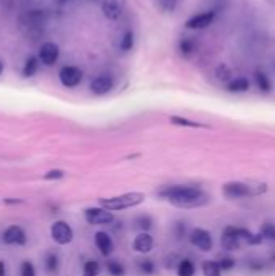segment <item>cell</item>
Here are the masks:
<instances>
[{"instance_id": "obj_5", "label": "cell", "mask_w": 275, "mask_h": 276, "mask_svg": "<svg viewBox=\"0 0 275 276\" xmlns=\"http://www.w3.org/2000/svg\"><path fill=\"white\" fill-rule=\"evenodd\" d=\"M84 218L89 224H110L113 221V215L110 210L104 207H91L84 210Z\"/></svg>"}, {"instance_id": "obj_1", "label": "cell", "mask_w": 275, "mask_h": 276, "mask_svg": "<svg viewBox=\"0 0 275 276\" xmlns=\"http://www.w3.org/2000/svg\"><path fill=\"white\" fill-rule=\"evenodd\" d=\"M162 199L169 200L172 205L178 208H196L209 202V195L196 186H167L159 191Z\"/></svg>"}, {"instance_id": "obj_13", "label": "cell", "mask_w": 275, "mask_h": 276, "mask_svg": "<svg viewBox=\"0 0 275 276\" xmlns=\"http://www.w3.org/2000/svg\"><path fill=\"white\" fill-rule=\"evenodd\" d=\"M153 247H154V239L149 232H144V231L140 232L133 241V249L140 253H148L153 250Z\"/></svg>"}, {"instance_id": "obj_2", "label": "cell", "mask_w": 275, "mask_h": 276, "mask_svg": "<svg viewBox=\"0 0 275 276\" xmlns=\"http://www.w3.org/2000/svg\"><path fill=\"white\" fill-rule=\"evenodd\" d=\"M267 192L265 183H254V181H230L222 186V194L227 199H243V197H254Z\"/></svg>"}, {"instance_id": "obj_32", "label": "cell", "mask_w": 275, "mask_h": 276, "mask_svg": "<svg viewBox=\"0 0 275 276\" xmlns=\"http://www.w3.org/2000/svg\"><path fill=\"white\" fill-rule=\"evenodd\" d=\"M21 276H36L34 265L31 261H23V265H21Z\"/></svg>"}, {"instance_id": "obj_9", "label": "cell", "mask_w": 275, "mask_h": 276, "mask_svg": "<svg viewBox=\"0 0 275 276\" xmlns=\"http://www.w3.org/2000/svg\"><path fill=\"white\" fill-rule=\"evenodd\" d=\"M59 55H60V49L55 42H44L39 47V55L38 57H39L41 63L47 65V67H52V65H55L57 60H59Z\"/></svg>"}, {"instance_id": "obj_34", "label": "cell", "mask_w": 275, "mask_h": 276, "mask_svg": "<svg viewBox=\"0 0 275 276\" xmlns=\"http://www.w3.org/2000/svg\"><path fill=\"white\" fill-rule=\"evenodd\" d=\"M0 276H7V273H5V263L2 260H0Z\"/></svg>"}, {"instance_id": "obj_19", "label": "cell", "mask_w": 275, "mask_h": 276, "mask_svg": "<svg viewBox=\"0 0 275 276\" xmlns=\"http://www.w3.org/2000/svg\"><path fill=\"white\" fill-rule=\"evenodd\" d=\"M39 63H41L39 57H34V55L28 57V60L25 62V67H23V76L25 78H33L39 70Z\"/></svg>"}, {"instance_id": "obj_21", "label": "cell", "mask_w": 275, "mask_h": 276, "mask_svg": "<svg viewBox=\"0 0 275 276\" xmlns=\"http://www.w3.org/2000/svg\"><path fill=\"white\" fill-rule=\"evenodd\" d=\"M170 123L172 125H177V126H183V128H207L206 125H201L198 121H193V120H188L183 118V116H170Z\"/></svg>"}, {"instance_id": "obj_24", "label": "cell", "mask_w": 275, "mask_h": 276, "mask_svg": "<svg viewBox=\"0 0 275 276\" xmlns=\"http://www.w3.org/2000/svg\"><path fill=\"white\" fill-rule=\"evenodd\" d=\"M133 47H134V34L133 31H126L120 41V49L123 52H129V50H133Z\"/></svg>"}, {"instance_id": "obj_26", "label": "cell", "mask_w": 275, "mask_h": 276, "mask_svg": "<svg viewBox=\"0 0 275 276\" xmlns=\"http://www.w3.org/2000/svg\"><path fill=\"white\" fill-rule=\"evenodd\" d=\"M260 234L264 239H269V241H275V223L265 221L262 224V229H260Z\"/></svg>"}, {"instance_id": "obj_4", "label": "cell", "mask_w": 275, "mask_h": 276, "mask_svg": "<svg viewBox=\"0 0 275 276\" xmlns=\"http://www.w3.org/2000/svg\"><path fill=\"white\" fill-rule=\"evenodd\" d=\"M50 236L60 245H67L73 241V229L67 221H55L50 226Z\"/></svg>"}, {"instance_id": "obj_25", "label": "cell", "mask_w": 275, "mask_h": 276, "mask_svg": "<svg viewBox=\"0 0 275 276\" xmlns=\"http://www.w3.org/2000/svg\"><path fill=\"white\" fill-rule=\"evenodd\" d=\"M99 271H100V268L96 260L86 261L83 266V276H99Z\"/></svg>"}, {"instance_id": "obj_6", "label": "cell", "mask_w": 275, "mask_h": 276, "mask_svg": "<svg viewBox=\"0 0 275 276\" xmlns=\"http://www.w3.org/2000/svg\"><path fill=\"white\" fill-rule=\"evenodd\" d=\"M215 20V12L209 10V12H202L198 15H193L191 18L186 20L185 28L186 29H191V31H201V29H206L209 28Z\"/></svg>"}, {"instance_id": "obj_12", "label": "cell", "mask_w": 275, "mask_h": 276, "mask_svg": "<svg viewBox=\"0 0 275 276\" xmlns=\"http://www.w3.org/2000/svg\"><path fill=\"white\" fill-rule=\"evenodd\" d=\"M4 242L10 245H25L26 244V232L20 226H10L4 231Z\"/></svg>"}, {"instance_id": "obj_23", "label": "cell", "mask_w": 275, "mask_h": 276, "mask_svg": "<svg viewBox=\"0 0 275 276\" xmlns=\"http://www.w3.org/2000/svg\"><path fill=\"white\" fill-rule=\"evenodd\" d=\"M107 273L110 276H125V266H123L121 261L110 260L107 261Z\"/></svg>"}, {"instance_id": "obj_11", "label": "cell", "mask_w": 275, "mask_h": 276, "mask_svg": "<svg viewBox=\"0 0 275 276\" xmlns=\"http://www.w3.org/2000/svg\"><path fill=\"white\" fill-rule=\"evenodd\" d=\"M89 89L94 96H105L113 89V78L108 75H100L94 78L89 84Z\"/></svg>"}, {"instance_id": "obj_30", "label": "cell", "mask_w": 275, "mask_h": 276, "mask_svg": "<svg viewBox=\"0 0 275 276\" xmlns=\"http://www.w3.org/2000/svg\"><path fill=\"white\" fill-rule=\"evenodd\" d=\"M136 226L141 228L144 232H146L148 229L153 228V220H151V216H148V215H141V216L136 218Z\"/></svg>"}, {"instance_id": "obj_16", "label": "cell", "mask_w": 275, "mask_h": 276, "mask_svg": "<svg viewBox=\"0 0 275 276\" xmlns=\"http://www.w3.org/2000/svg\"><path fill=\"white\" fill-rule=\"evenodd\" d=\"M227 91L231 92V94H243L246 91H249V81L248 78H235L231 79L230 83H227Z\"/></svg>"}, {"instance_id": "obj_14", "label": "cell", "mask_w": 275, "mask_h": 276, "mask_svg": "<svg viewBox=\"0 0 275 276\" xmlns=\"http://www.w3.org/2000/svg\"><path fill=\"white\" fill-rule=\"evenodd\" d=\"M94 242H96V247L102 255H110V253L113 252L112 237L104 231H97L96 234H94Z\"/></svg>"}, {"instance_id": "obj_36", "label": "cell", "mask_w": 275, "mask_h": 276, "mask_svg": "<svg viewBox=\"0 0 275 276\" xmlns=\"http://www.w3.org/2000/svg\"><path fill=\"white\" fill-rule=\"evenodd\" d=\"M59 2H62V4H65V2H68V0H59Z\"/></svg>"}, {"instance_id": "obj_27", "label": "cell", "mask_w": 275, "mask_h": 276, "mask_svg": "<svg viewBox=\"0 0 275 276\" xmlns=\"http://www.w3.org/2000/svg\"><path fill=\"white\" fill-rule=\"evenodd\" d=\"M215 75H217V79L222 81V83H230L231 81V71H230V68L227 67V65H220V67L217 68Z\"/></svg>"}, {"instance_id": "obj_29", "label": "cell", "mask_w": 275, "mask_h": 276, "mask_svg": "<svg viewBox=\"0 0 275 276\" xmlns=\"http://www.w3.org/2000/svg\"><path fill=\"white\" fill-rule=\"evenodd\" d=\"M138 268L143 274H153L156 271V265L153 260H141L138 261Z\"/></svg>"}, {"instance_id": "obj_3", "label": "cell", "mask_w": 275, "mask_h": 276, "mask_svg": "<svg viewBox=\"0 0 275 276\" xmlns=\"http://www.w3.org/2000/svg\"><path fill=\"white\" fill-rule=\"evenodd\" d=\"M146 195L143 192H128V194H121V195H115V197H108V199H99L100 207H104L110 212H117V210H125V208H131L140 205L144 202Z\"/></svg>"}, {"instance_id": "obj_7", "label": "cell", "mask_w": 275, "mask_h": 276, "mask_svg": "<svg viewBox=\"0 0 275 276\" xmlns=\"http://www.w3.org/2000/svg\"><path fill=\"white\" fill-rule=\"evenodd\" d=\"M59 78L65 87L73 89V87L79 86V83L83 81V71L78 67H73V65H67V67H63L59 71Z\"/></svg>"}, {"instance_id": "obj_17", "label": "cell", "mask_w": 275, "mask_h": 276, "mask_svg": "<svg viewBox=\"0 0 275 276\" xmlns=\"http://www.w3.org/2000/svg\"><path fill=\"white\" fill-rule=\"evenodd\" d=\"M254 83L257 86V89L262 94H269L272 91V83H270L269 76H267L264 71H260V70L254 71Z\"/></svg>"}, {"instance_id": "obj_10", "label": "cell", "mask_w": 275, "mask_h": 276, "mask_svg": "<svg viewBox=\"0 0 275 276\" xmlns=\"http://www.w3.org/2000/svg\"><path fill=\"white\" fill-rule=\"evenodd\" d=\"M241 237L240 232H238V228L235 226H227L222 232V247L225 250H238L241 245Z\"/></svg>"}, {"instance_id": "obj_28", "label": "cell", "mask_w": 275, "mask_h": 276, "mask_svg": "<svg viewBox=\"0 0 275 276\" xmlns=\"http://www.w3.org/2000/svg\"><path fill=\"white\" fill-rule=\"evenodd\" d=\"M59 265H60V260H59V257L55 255V253H49V255L46 257V268H47V271L55 273L57 270H59Z\"/></svg>"}, {"instance_id": "obj_18", "label": "cell", "mask_w": 275, "mask_h": 276, "mask_svg": "<svg viewBox=\"0 0 275 276\" xmlns=\"http://www.w3.org/2000/svg\"><path fill=\"white\" fill-rule=\"evenodd\" d=\"M196 49H198V44L193 38H182L178 41V50L183 57L193 55L194 52H196Z\"/></svg>"}, {"instance_id": "obj_20", "label": "cell", "mask_w": 275, "mask_h": 276, "mask_svg": "<svg viewBox=\"0 0 275 276\" xmlns=\"http://www.w3.org/2000/svg\"><path fill=\"white\" fill-rule=\"evenodd\" d=\"M177 273H178V276H194V273H196V266H194L191 260L183 258V260L178 261Z\"/></svg>"}, {"instance_id": "obj_33", "label": "cell", "mask_w": 275, "mask_h": 276, "mask_svg": "<svg viewBox=\"0 0 275 276\" xmlns=\"http://www.w3.org/2000/svg\"><path fill=\"white\" fill-rule=\"evenodd\" d=\"M65 176V171L62 170H50L44 174V179H62Z\"/></svg>"}, {"instance_id": "obj_15", "label": "cell", "mask_w": 275, "mask_h": 276, "mask_svg": "<svg viewBox=\"0 0 275 276\" xmlns=\"http://www.w3.org/2000/svg\"><path fill=\"white\" fill-rule=\"evenodd\" d=\"M102 15L110 21H115L121 17V5L118 0H104L102 2Z\"/></svg>"}, {"instance_id": "obj_31", "label": "cell", "mask_w": 275, "mask_h": 276, "mask_svg": "<svg viewBox=\"0 0 275 276\" xmlns=\"http://www.w3.org/2000/svg\"><path fill=\"white\" fill-rule=\"evenodd\" d=\"M236 261L231 258V257H222L219 260V266H220V270H231V268L235 266Z\"/></svg>"}, {"instance_id": "obj_35", "label": "cell", "mask_w": 275, "mask_h": 276, "mask_svg": "<svg viewBox=\"0 0 275 276\" xmlns=\"http://www.w3.org/2000/svg\"><path fill=\"white\" fill-rule=\"evenodd\" d=\"M2 73H4V62L0 60V75H2Z\"/></svg>"}, {"instance_id": "obj_22", "label": "cell", "mask_w": 275, "mask_h": 276, "mask_svg": "<svg viewBox=\"0 0 275 276\" xmlns=\"http://www.w3.org/2000/svg\"><path fill=\"white\" fill-rule=\"evenodd\" d=\"M222 270L219 266V261L214 260H206L202 261V274L204 276H220Z\"/></svg>"}, {"instance_id": "obj_8", "label": "cell", "mask_w": 275, "mask_h": 276, "mask_svg": "<svg viewBox=\"0 0 275 276\" xmlns=\"http://www.w3.org/2000/svg\"><path fill=\"white\" fill-rule=\"evenodd\" d=\"M190 241L194 247H198L202 252H209L212 249V236L211 232L202 229V228H196L191 231L190 234Z\"/></svg>"}]
</instances>
